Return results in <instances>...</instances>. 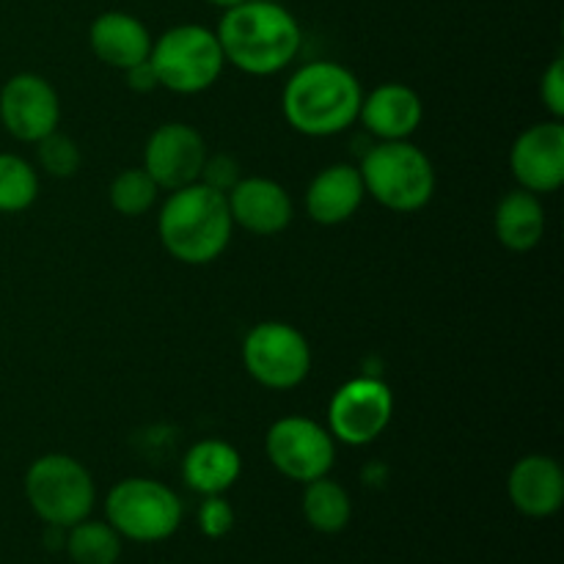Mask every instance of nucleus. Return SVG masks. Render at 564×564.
<instances>
[{"mask_svg": "<svg viewBox=\"0 0 564 564\" xmlns=\"http://www.w3.org/2000/svg\"><path fill=\"white\" fill-rule=\"evenodd\" d=\"M149 64L160 88L174 94H202L218 83L226 58L218 33L204 25H174L152 42Z\"/></svg>", "mask_w": 564, "mask_h": 564, "instance_id": "nucleus-7", "label": "nucleus"}, {"mask_svg": "<svg viewBox=\"0 0 564 564\" xmlns=\"http://www.w3.org/2000/svg\"><path fill=\"white\" fill-rule=\"evenodd\" d=\"M540 97H543L545 110L551 119H564V61H551L549 69L543 72L540 80Z\"/></svg>", "mask_w": 564, "mask_h": 564, "instance_id": "nucleus-28", "label": "nucleus"}, {"mask_svg": "<svg viewBox=\"0 0 564 564\" xmlns=\"http://www.w3.org/2000/svg\"><path fill=\"white\" fill-rule=\"evenodd\" d=\"M39 198V174L25 158L0 152V213H25Z\"/></svg>", "mask_w": 564, "mask_h": 564, "instance_id": "nucleus-23", "label": "nucleus"}, {"mask_svg": "<svg viewBox=\"0 0 564 564\" xmlns=\"http://www.w3.org/2000/svg\"><path fill=\"white\" fill-rule=\"evenodd\" d=\"M207 154V143L196 127L185 121H169L149 135L143 149V169L158 182L160 191L171 193L198 182Z\"/></svg>", "mask_w": 564, "mask_h": 564, "instance_id": "nucleus-12", "label": "nucleus"}, {"mask_svg": "<svg viewBox=\"0 0 564 564\" xmlns=\"http://www.w3.org/2000/svg\"><path fill=\"white\" fill-rule=\"evenodd\" d=\"M240 180V165L229 154H207V163H204L202 176H198V182L220 193H229Z\"/></svg>", "mask_w": 564, "mask_h": 564, "instance_id": "nucleus-27", "label": "nucleus"}, {"mask_svg": "<svg viewBox=\"0 0 564 564\" xmlns=\"http://www.w3.org/2000/svg\"><path fill=\"white\" fill-rule=\"evenodd\" d=\"M182 516V499L158 479H121L105 496V521L130 543H163L174 538Z\"/></svg>", "mask_w": 564, "mask_h": 564, "instance_id": "nucleus-6", "label": "nucleus"}, {"mask_svg": "<svg viewBox=\"0 0 564 564\" xmlns=\"http://www.w3.org/2000/svg\"><path fill=\"white\" fill-rule=\"evenodd\" d=\"M64 549L75 564H116L121 556V534L108 521H86L66 529Z\"/></svg>", "mask_w": 564, "mask_h": 564, "instance_id": "nucleus-22", "label": "nucleus"}, {"mask_svg": "<svg viewBox=\"0 0 564 564\" xmlns=\"http://www.w3.org/2000/svg\"><path fill=\"white\" fill-rule=\"evenodd\" d=\"M424 119L422 97L405 83H380L364 94L358 121L378 141H408Z\"/></svg>", "mask_w": 564, "mask_h": 564, "instance_id": "nucleus-15", "label": "nucleus"}, {"mask_svg": "<svg viewBox=\"0 0 564 564\" xmlns=\"http://www.w3.org/2000/svg\"><path fill=\"white\" fill-rule=\"evenodd\" d=\"M512 507L527 518H551L562 510L564 471L549 455H527L507 479Z\"/></svg>", "mask_w": 564, "mask_h": 564, "instance_id": "nucleus-16", "label": "nucleus"}, {"mask_svg": "<svg viewBox=\"0 0 564 564\" xmlns=\"http://www.w3.org/2000/svg\"><path fill=\"white\" fill-rule=\"evenodd\" d=\"M394 416V394L378 378H352L328 402V433L347 446L375 444Z\"/></svg>", "mask_w": 564, "mask_h": 564, "instance_id": "nucleus-10", "label": "nucleus"}, {"mask_svg": "<svg viewBox=\"0 0 564 564\" xmlns=\"http://www.w3.org/2000/svg\"><path fill=\"white\" fill-rule=\"evenodd\" d=\"M0 121L6 132L22 143H36L61 121V99L53 83L33 72L9 77L0 88Z\"/></svg>", "mask_w": 564, "mask_h": 564, "instance_id": "nucleus-11", "label": "nucleus"}, {"mask_svg": "<svg viewBox=\"0 0 564 564\" xmlns=\"http://www.w3.org/2000/svg\"><path fill=\"white\" fill-rule=\"evenodd\" d=\"M367 191L358 165L334 163L319 171L306 187V215L319 226L347 224L361 209Z\"/></svg>", "mask_w": 564, "mask_h": 564, "instance_id": "nucleus-17", "label": "nucleus"}, {"mask_svg": "<svg viewBox=\"0 0 564 564\" xmlns=\"http://www.w3.org/2000/svg\"><path fill=\"white\" fill-rule=\"evenodd\" d=\"M235 220H231L226 193L193 182L171 191L158 215V235L165 251L182 264L215 262L229 248Z\"/></svg>", "mask_w": 564, "mask_h": 564, "instance_id": "nucleus-3", "label": "nucleus"}, {"mask_svg": "<svg viewBox=\"0 0 564 564\" xmlns=\"http://www.w3.org/2000/svg\"><path fill=\"white\" fill-rule=\"evenodd\" d=\"M494 229L507 251L527 253L538 248L545 235V207L538 193H529L523 187L507 193L496 204Z\"/></svg>", "mask_w": 564, "mask_h": 564, "instance_id": "nucleus-20", "label": "nucleus"}, {"mask_svg": "<svg viewBox=\"0 0 564 564\" xmlns=\"http://www.w3.org/2000/svg\"><path fill=\"white\" fill-rule=\"evenodd\" d=\"M36 154L42 171H47L55 180H69V176L77 174L83 163L80 147L61 130H53L42 141H36Z\"/></svg>", "mask_w": 564, "mask_h": 564, "instance_id": "nucleus-25", "label": "nucleus"}, {"mask_svg": "<svg viewBox=\"0 0 564 564\" xmlns=\"http://www.w3.org/2000/svg\"><path fill=\"white\" fill-rule=\"evenodd\" d=\"M264 452L281 477L306 485L312 479L328 477L336 460V441L328 427L314 419L284 416L270 424Z\"/></svg>", "mask_w": 564, "mask_h": 564, "instance_id": "nucleus-9", "label": "nucleus"}, {"mask_svg": "<svg viewBox=\"0 0 564 564\" xmlns=\"http://www.w3.org/2000/svg\"><path fill=\"white\" fill-rule=\"evenodd\" d=\"M358 171L367 196L391 213L413 215L435 196L433 160L411 141H378L367 149Z\"/></svg>", "mask_w": 564, "mask_h": 564, "instance_id": "nucleus-4", "label": "nucleus"}, {"mask_svg": "<svg viewBox=\"0 0 564 564\" xmlns=\"http://www.w3.org/2000/svg\"><path fill=\"white\" fill-rule=\"evenodd\" d=\"M158 182L149 176V171L143 165L141 169L119 171L113 176V182H110L108 191L110 207L119 215H124V218H141V215H147L158 204Z\"/></svg>", "mask_w": 564, "mask_h": 564, "instance_id": "nucleus-24", "label": "nucleus"}, {"mask_svg": "<svg viewBox=\"0 0 564 564\" xmlns=\"http://www.w3.org/2000/svg\"><path fill=\"white\" fill-rule=\"evenodd\" d=\"M198 529L209 540L226 538L235 529V507L226 496H204L198 507Z\"/></svg>", "mask_w": 564, "mask_h": 564, "instance_id": "nucleus-26", "label": "nucleus"}, {"mask_svg": "<svg viewBox=\"0 0 564 564\" xmlns=\"http://www.w3.org/2000/svg\"><path fill=\"white\" fill-rule=\"evenodd\" d=\"M242 474V457L237 446L224 438H204L182 457V479L198 496H224L235 488Z\"/></svg>", "mask_w": 564, "mask_h": 564, "instance_id": "nucleus-19", "label": "nucleus"}, {"mask_svg": "<svg viewBox=\"0 0 564 564\" xmlns=\"http://www.w3.org/2000/svg\"><path fill=\"white\" fill-rule=\"evenodd\" d=\"M303 518L308 527L319 534H339L345 532L352 518L350 494L341 488L336 479L319 477L303 485L301 499Z\"/></svg>", "mask_w": 564, "mask_h": 564, "instance_id": "nucleus-21", "label": "nucleus"}, {"mask_svg": "<svg viewBox=\"0 0 564 564\" xmlns=\"http://www.w3.org/2000/svg\"><path fill=\"white\" fill-rule=\"evenodd\" d=\"M152 33L127 11H105L88 28V44L102 64L127 72L152 53Z\"/></svg>", "mask_w": 564, "mask_h": 564, "instance_id": "nucleus-18", "label": "nucleus"}, {"mask_svg": "<svg viewBox=\"0 0 564 564\" xmlns=\"http://www.w3.org/2000/svg\"><path fill=\"white\" fill-rule=\"evenodd\" d=\"M25 499L39 521L47 527L69 529L91 518L97 488L80 460L69 455H42L25 474Z\"/></svg>", "mask_w": 564, "mask_h": 564, "instance_id": "nucleus-5", "label": "nucleus"}, {"mask_svg": "<svg viewBox=\"0 0 564 564\" xmlns=\"http://www.w3.org/2000/svg\"><path fill=\"white\" fill-rule=\"evenodd\" d=\"M364 88L336 61H308L286 80L281 94L286 124L308 138H330L358 121Z\"/></svg>", "mask_w": 564, "mask_h": 564, "instance_id": "nucleus-2", "label": "nucleus"}, {"mask_svg": "<svg viewBox=\"0 0 564 564\" xmlns=\"http://www.w3.org/2000/svg\"><path fill=\"white\" fill-rule=\"evenodd\" d=\"M226 202L235 226L257 237L281 235L295 215V204L286 187L268 176H242L226 193Z\"/></svg>", "mask_w": 564, "mask_h": 564, "instance_id": "nucleus-14", "label": "nucleus"}, {"mask_svg": "<svg viewBox=\"0 0 564 564\" xmlns=\"http://www.w3.org/2000/svg\"><path fill=\"white\" fill-rule=\"evenodd\" d=\"M510 171L518 187L529 193L560 191L564 182V124L562 119L538 121L516 138L510 149Z\"/></svg>", "mask_w": 564, "mask_h": 564, "instance_id": "nucleus-13", "label": "nucleus"}, {"mask_svg": "<svg viewBox=\"0 0 564 564\" xmlns=\"http://www.w3.org/2000/svg\"><path fill=\"white\" fill-rule=\"evenodd\" d=\"M124 77H127V86H130L132 91L149 94V91H154V88H160L158 75H154V66L149 64V58L141 61V64L130 66V69L124 72Z\"/></svg>", "mask_w": 564, "mask_h": 564, "instance_id": "nucleus-29", "label": "nucleus"}, {"mask_svg": "<svg viewBox=\"0 0 564 564\" xmlns=\"http://www.w3.org/2000/svg\"><path fill=\"white\" fill-rule=\"evenodd\" d=\"M242 364L264 389L290 391L312 372V347L295 325L268 319L248 330L242 341Z\"/></svg>", "mask_w": 564, "mask_h": 564, "instance_id": "nucleus-8", "label": "nucleus"}, {"mask_svg": "<svg viewBox=\"0 0 564 564\" xmlns=\"http://www.w3.org/2000/svg\"><path fill=\"white\" fill-rule=\"evenodd\" d=\"M215 33L226 64L257 77H270L286 69L303 44L301 22L290 9L273 0H242L224 9Z\"/></svg>", "mask_w": 564, "mask_h": 564, "instance_id": "nucleus-1", "label": "nucleus"}, {"mask_svg": "<svg viewBox=\"0 0 564 564\" xmlns=\"http://www.w3.org/2000/svg\"><path fill=\"white\" fill-rule=\"evenodd\" d=\"M207 3H213V6H218V9H231V6H237V3H242V0H207Z\"/></svg>", "mask_w": 564, "mask_h": 564, "instance_id": "nucleus-30", "label": "nucleus"}]
</instances>
